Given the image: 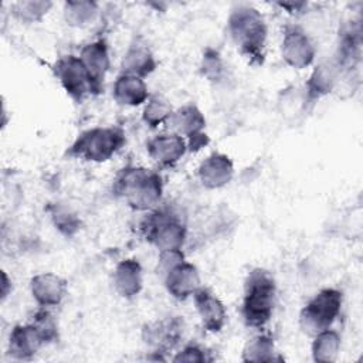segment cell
Segmentation results:
<instances>
[{"mask_svg": "<svg viewBox=\"0 0 363 363\" xmlns=\"http://www.w3.org/2000/svg\"><path fill=\"white\" fill-rule=\"evenodd\" d=\"M112 190L136 211L155 210L163 194L162 176L143 166H126L115 177Z\"/></svg>", "mask_w": 363, "mask_h": 363, "instance_id": "1", "label": "cell"}, {"mask_svg": "<svg viewBox=\"0 0 363 363\" xmlns=\"http://www.w3.org/2000/svg\"><path fill=\"white\" fill-rule=\"evenodd\" d=\"M227 28L238 51L251 64H262L268 27L261 11L252 6H237L228 16Z\"/></svg>", "mask_w": 363, "mask_h": 363, "instance_id": "2", "label": "cell"}, {"mask_svg": "<svg viewBox=\"0 0 363 363\" xmlns=\"http://www.w3.org/2000/svg\"><path fill=\"white\" fill-rule=\"evenodd\" d=\"M277 285L274 277L264 268H254L244 281L241 315L247 326L262 328L274 313Z\"/></svg>", "mask_w": 363, "mask_h": 363, "instance_id": "3", "label": "cell"}, {"mask_svg": "<svg viewBox=\"0 0 363 363\" xmlns=\"http://www.w3.org/2000/svg\"><path fill=\"white\" fill-rule=\"evenodd\" d=\"M126 143L123 129L119 126H95L81 132L67 150L69 157L102 163L109 160Z\"/></svg>", "mask_w": 363, "mask_h": 363, "instance_id": "4", "label": "cell"}, {"mask_svg": "<svg viewBox=\"0 0 363 363\" xmlns=\"http://www.w3.org/2000/svg\"><path fill=\"white\" fill-rule=\"evenodd\" d=\"M146 240L155 245L159 252L183 250L187 230L179 216L164 208L152 210L142 223Z\"/></svg>", "mask_w": 363, "mask_h": 363, "instance_id": "5", "label": "cell"}, {"mask_svg": "<svg viewBox=\"0 0 363 363\" xmlns=\"http://www.w3.org/2000/svg\"><path fill=\"white\" fill-rule=\"evenodd\" d=\"M343 303V294L336 288H323L316 292L299 312L302 332L313 336L329 329L337 319Z\"/></svg>", "mask_w": 363, "mask_h": 363, "instance_id": "6", "label": "cell"}, {"mask_svg": "<svg viewBox=\"0 0 363 363\" xmlns=\"http://www.w3.org/2000/svg\"><path fill=\"white\" fill-rule=\"evenodd\" d=\"M52 69L61 86L74 102L81 104L88 95H92L91 81L79 55L67 54L60 57Z\"/></svg>", "mask_w": 363, "mask_h": 363, "instance_id": "7", "label": "cell"}, {"mask_svg": "<svg viewBox=\"0 0 363 363\" xmlns=\"http://www.w3.org/2000/svg\"><path fill=\"white\" fill-rule=\"evenodd\" d=\"M166 126L169 132L184 138L190 149L197 150L207 143V136L204 133L206 118L194 104H186L173 109Z\"/></svg>", "mask_w": 363, "mask_h": 363, "instance_id": "8", "label": "cell"}, {"mask_svg": "<svg viewBox=\"0 0 363 363\" xmlns=\"http://www.w3.org/2000/svg\"><path fill=\"white\" fill-rule=\"evenodd\" d=\"M316 55V48L308 33L298 24H286L282 31L281 57L295 69L308 68Z\"/></svg>", "mask_w": 363, "mask_h": 363, "instance_id": "9", "label": "cell"}, {"mask_svg": "<svg viewBox=\"0 0 363 363\" xmlns=\"http://www.w3.org/2000/svg\"><path fill=\"white\" fill-rule=\"evenodd\" d=\"M183 332L184 322L180 316H166L146 323L142 329V339L153 353H167L179 346Z\"/></svg>", "mask_w": 363, "mask_h": 363, "instance_id": "10", "label": "cell"}, {"mask_svg": "<svg viewBox=\"0 0 363 363\" xmlns=\"http://www.w3.org/2000/svg\"><path fill=\"white\" fill-rule=\"evenodd\" d=\"M79 58L88 72L92 86V95L101 94L104 89L106 74L111 68L108 43L104 38L86 43L79 51Z\"/></svg>", "mask_w": 363, "mask_h": 363, "instance_id": "11", "label": "cell"}, {"mask_svg": "<svg viewBox=\"0 0 363 363\" xmlns=\"http://www.w3.org/2000/svg\"><path fill=\"white\" fill-rule=\"evenodd\" d=\"M163 284L173 298L184 301L201 286V278L197 267L183 259L163 274Z\"/></svg>", "mask_w": 363, "mask_h": 363, "instance_id": "12", "label": "cell"}, {"mask_svg": "<svg viewBox=\"0 0 363 363\" xmlns=\"http://www.w3.org/2000/svg\"><path fill=\"white\" fill-rule=\"evenodd\" d=\"M191 298L203 328L210 333L220 332L227 322V309L221 299L204 286H200Z\"/></svg>", "mask_w": 363, "mask_h": 363, "instance_id": "13", "label": "cell"}, {"mask_svg": "<svg viewBox=\"0 0 363 363\" xmlns=\"http://www.w3.org/2000/svg\"><path fill=\"white\" fill-rule=\"evenodd\" d=\"M187 149L186 139L173 132L156 135L146 143L149 157L160 167H173L184 156Z\"/></svg>", "mask_w": 363, "mask_h": 363, "instance_id": "14", "label": "cell"}, {"mask_svg": "<svg viewBox=\"0 0 363 363\" xmlns=\"http://www.w3.org/2000/svg\"><path fill=\"white\" fill-rule=\"evenodd\" d=\"M30 292L38 306L52 308L64 301L68 292V285L67 281L57 274L41 272L31 278Z\"/></svg>", "mask_w": 363, "mask_h": 363, "instance_id": "15", "label": "cell"}, {"mask_svg": "<svg viewBox=\"0 0 363 363\" xmlns=\"http://www.w3.org/2000/svg\"><path fill=\"white\" fill-rule=\"evenodd\" d=\"M234 176L233 160L220 152L208 155L197 169V177L200 183L210 190L221 189L231 182Z\"/></svg>", "mask_w": 363, "mask_h": 363, "instance_id": "16", "label": "cell"}, {"mask_svg": "<svg viewBox=\"0 0 363 363\" xmlns=\"http://www.w3.org/2000/svg\"><path fill=\"white\" fill-rule=\"evenodd\" d=\"M342 77V69L335 61H325L315 67L309 79L305 84V102H315L330 94L337 86Z\"/></svg>", "mask_w": 363, "mask_h": 363, "instance_id": "17", "label": "cell"}, {"mask_svg": "<svg viewBox=\"0 0 363 363\" xmlns=\"http://www.w3.org/2000/svg\"><path fill=\"white\" fill-rule=\"evenodd\" d=\"M44 340L37 329L30 323L16 325L9 336V354L16 360H30L44 346Z\"/></svg>", "mask_w": 363, "mask_h": 363, "instance_id": "18", "label": "cell"}, {"mask_svg": "<svg viewBox=\"0 0 363 363\" xmlns=\"http://www.w3.org/2000/svg\"><path fill=\"white\" fill-rule=\"evenodd\" d=\"M113 288L125 299H133L143 288V269L138 259L126 258L113 269Z\"/></svg>", "mask_w": 363, "mask_h": 363, "instance_id": "19", "label": "cell"}, {"mask_svg": "<svg viewBox=\"0 0 363 363\" xmlns=\"http://www.w3.org/2000/svg\"><path fill=\"white\" fill-rule=\"evenodd\" d=\"M157 67V61L150 47L140 38H135L128 47L121 65V72L132 74L145 79Z\"/></svg>", "mask_w": 363, "mask_h": 363, "instance_id": "20", "label": "cell"}, {"mask_svg": "<svg viewBox=\"0 0 363 363\" xmlns=\"http://www.w3.org/2000/svg\"><path fill=\"white\" fill-rule=\"evenodd\" d=\"M112 96L122 106H139L149 99V91L143 78L121 72L113 82Z\"/></svg>", "mask_w": 363, "mask_h": 363, "instance_id": "21", "label": "cell"}, {"mask_svg": "<svg viewBox=\"0 0 363 363\" xmlns=\"http://www.w3.org/2000/svg\"><path fill=\"white\" fill-rule=\"evenodd\" d=\"M340 335L330 328L313 335L311 346L312 359L315 362H335L340 350Z\"/></svg>", "mask_w": 363, "mask_h": 363, "instance_id": "22", "label": "cell"}, {"mask_svg": "<svg viewBox=\"0 0 363 363\" xmlns=\"http://www.w3.org/2000/svg\"><path fill=\"white\" fill-rule=\"evenodd\" d=\"M99 11V6L89 0H69L64 3V20L71 27H85L91 24Z\"/></svg>", "mask_w": 363, "mask_h": 363, "instance_id": "23", "label": "cell"}, {"mask_svg": "<svg viewBox=\"0 0 363 363\" xmlns=\"http://www.w3.org/2000/svg\"><path fill=\"white\" fill-rule=\"evenodd\" d=\"M241 359L244 362H274L279 357H277L274 339L262 333L247 340L241 352Z\"/></svg>", "mask_w": 363, "mask_h": 363, "instance_id": "24", "label": "cell"}, {"mask_svg": "<svg viewBox=\"0 0 363 363\" xmlns=\"http://www.w3.org/2000/svg\"><path fill=\"white\" fill-rule=\"evenodd\" d=\"M172 112L173 108L166 98L160 95H152L143 105L142 119L149 128H157L167 123Z\"/></svg>", "mask_w": 363, "mask_h": 363, "instance_id": "25", "label": "cell"}, {"mask_svg": "<svg viewBox=\"0 0 363 363\" xmlns=\"http://www.w3.org/2000/svg\"><path fill=\"white\" fill-rule=\"evenodd\" d=\"M52 3L47 0H28V1H17L13 4V14L21 23L30 24L41 21L48 11L51 10Z\"/></svg>", "mask_w": 363, "mask_h": 363, "instance_id": "26", "label": "cell"}, {"mask_svg": "<svg viewBox=\"0 0 363 363\" xmlns=\"http://www.w3.org/2000/svg\"><path fill=\"white\" fill-rule=\"evenodd\" d=\"M40 333V336L43 337L45 345L54 343L58 340V325L55 318L52 316V313L50 311H47V308H41L38 311H35L28 320Z\"/></svg>", "mask_w": 363, "mask_h": 363, "instance_id": "27", "label": "cell"}, {"mask_svg": "<svg viewBox=\"0 0 363 363\" xmlns=\"http://www.w3.org/2000/svg\"><path fill=\"white\" fill-rule=\"evenodd\" d=\"M51 217L55 227L65 235H72L79 228V220L74 213H71L65 207L54 206V210L51 211Z\"/></svg>", "mask_w": 363, "mask_h": 363, "instance_id": "28", "label": "cell"}, {"mask_svg": "<svg viewBox=\"0 0 363 363\" xmlns=\"http://www.w3.org/2000/svg\"><path fill=\"white\" fill-rule=\"evenodd\" d=\"M201 72L210 81H220L224 74V64L221 57L214 50H207L201 58Z\"/></svg>", "mask_w": 363, "mask_h": 363, "instance_id": "29", "label": "cell"}, {"mask_svg": "<svg viewBox=\"0 0 363 363\" xmlns=\"http://www.w3.org/2000/svg\"><path fill=\"white\" fill-rule=\"evenodd\" d=\"M176 363H206L210 362L211 357L208 356V352L196 343H189L183 346L172 359Z\"/></svg>", "mask_w": 363, "mask_h": 363, "instance_id": "30", "label": "cell"}, {"mask_svg": "<svg viewBox=\"0 0 363 363\" xmlns=\"http://www.w3.org/2000/svg\"><path fill=\"white\" fill-rule=\"evenodd\" d=\"M11 292V281L9 279L6 271L1 274V301H6L9 294Z\"/></svg>", "mask_w": 363, "mask_h": 363, "instance_id": "31", "label": "cell"}]
</instances>
